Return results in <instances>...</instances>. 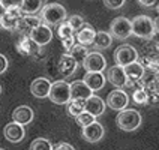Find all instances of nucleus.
Returning <instances> with one entry per match:
<instances>
[{
  "label": "nucleus",
  "mask_w": 159,
  "mask_h": 150,
  "mask_svg": "<svg viewBox=\"0 0 159 150\" xmlns=\"http://www.w3.org/2000/svg\"><path fill=\"white\" fill-rule=\"evenodd\" d=\"M132 35L138 36L141 39H150L152 36L158 33V20H152L147 15H137L131 20Z\"/></svg>",
  "instance_id": "obj_1"
},
{
  "label": "nucleus",
  "mask_w": 159,
  "mask_h": 150,
  "mask_svg": "<svg viewBox=\"0 0 159 150\" xmlns=\"http://www.w3.org/2000/svg\"><path fill=\"white\" fill-rule=\"evenodd\" d=\"M41 21L50 27L59 26L68 18V12L60 3H48L41 9Z\"/></svg>",
  "instance_id": "obj_2"
},
{
  "label": "nucleus",
  "mask_w": 159,
  "mask_h": 150,
  "mask_svg": "<svg viewBox=\"0 0 159 150\" xmlns=\"http://www.w3.org/2000/svg\"><path fill=\"white\" fill-rule=\"evenodd\" d=\"M116 123L117 126L125 131V132H132L137 131L141 125V114L137 111V110H120L119 114L116 117Z\"/></svg>",
  "instance_id": "obj_3"
},
{
  "label": "nucleus",
  "mask_w": 159,
  "mask_h": 150,
  "mask_svg": "<svg viewBox=\"0 0 159 150\" xmlns=\"http://www.w3.org/2000/svg\"><path fill=\"white\" fill-rule=\"evenodd\" d=\"M50 101L57 104V105H65L69 99H71V87L69 83H66L65 80H59L56 83H51V87L48 92Z\"/></svg>",
  "instance_id": "obj_4"
},
{
  "label": "nucleus",
  "mask_w": 159,
  "mask_h": 150,
  "mask_svg": "<svg viewBox=\"0 0 159 150\" xmlns=\"http://www.w3.org/2000/svg\"><path fill=\"white\" fill-rule=\"evenodd\" d=\"M114 60L119 66L125 68L126 65H131V63L138 60V51H137V48H134L132 45L123 44L120 45L119 48H116Z\"/></svg>",
  "instance_id": "obj_5"
},
{
  "label": "nucleus",
  "mask_w": 159,
  "mask_h": 150,
  "mask_svg": "<svg viewBox=\"0 0 159 150\" xmlns=\"http://www.w3.org/2000/svg\"><path fill=\"white\" fill-rule=\"evenodd\" d=\"M110 35L114 36L116 39L123 41L126 38L132 35V29H131V20L126 17H117L111 21L110 24Z\"/></svg>",
  "instance_id": "obj_6"
},
{
  "label": "nucleus",
  "mask_w": 159,
  "mask_h": 150,
  "mask_svg": "<svg viewBox=\"0 0 159 150\" xmlns=\"http://www.w3.org/2000/svg\"><path fill=\"white\" fill-rule=\"evenodd\" d=\"M29 38H30L38 47H45L47 44H50L51 39H53V30H51L50 26L41 23V24H38L36 27L32 29V32L29 33Z\"/></svg>",
  "instance_id": "obj_7"
},
{
  "label": "nucleus",
  "mask_w": 159,
  "mask_h": 150,
  "mask_svg": "<svg viewBox=\"0 0 159 150\" xmlns=\"http://www.w3.org/2000/svg\"><path fill=\"white\" fill-rule=\"evenodd\" d=\"M83 68L87 72H104L107 69L105 57L98 51L87 53V56L83 59Z\"/></svg>",
  "instance_id": "obj_8"
},
{
  "label": "nucleus",
  "mask_w": 159,
  "mask_h": 150,
  "mask_svg": "<svg viewBox=\"0 0 159 150\" xmlns=\"http://www.w3.org/2000/svg\"><path fill=\"white\" fill-rule=\"evenodd\" d=\"M107 105L111 110H116V111H120V110H125L128 104H129V98L126 95V92H123L122 89H116V90H111L107 96Z\"/></svg>",
  "instance_id": "obj_9"
},
{
  "label": "nucleus",
  "mask_w": 159,
  "mask_h": 150,
  "mask_svg": "<svg viewBox=\"0 0 159 150\" xmlns=\"http://www.w3.org/2000/svg\"><path fill=\"white\" fill-rule=\"evenodd\" d=\"M41 18L38 15H23L18 20L17 26L14 29V32L20 36H29V33L32 32V29L36 27L38 24H41Z\"/></svg>",
  "instance_id": "obj_10"
},
{
  "label": "nucleus",
  "mask_w": 159,
  "mask_h": 150,
  "mask_svg": "<svg viewBox=\"0 0 159 150\" xmlns=\"http://www.w3.org/2000/svg\"><path fill=\"white\" fill-rule=\"evenodd\" d=\"M23 15H24V14L21 12V9L20 8L6 9V11L0 15V27L14 32V29H15V26H17L18 20L23 17Z\"/></svg>",
  "instance_id": "obj_11"
},
{
  "label": "nucleus",
  "mask_w": 159,
  "mask_h": 150,
  "mask_svg": "<svg viewBox=\"0 0 159 150\" xmlns=\"http://www.w3.org/2000/svg\"><path fill=\"white\" fill-rule=\"evenodd\" d=\"M107 80H108L110 84H113L116 89L126 87V83H128L125 69L122 68V66H119V65L108 68V71H107Z\"/></svg>",
  "instance_id": "obj_12"
},
{
  "label": "nucleus",
  "mask_w": 159,
  "mask_h": 150,
  "mask_svg": "<svg viewBox=\"0 0 159 150\" xmlns=\"http://www.w3.org/2000/svg\"><path fill=\"white\" fill-rule=\"evenodd\" d=\"M3 135H5V138L11 143H20L24 140V137H26V132H24V128H23V125H18L15 122H11L5 126V129H3Z\"/></svg>",
  "instance_id": "obj_13"
},
{
  "label": "nucleus",
  "mask_w": 159,
  "mask_h": 150,
  "mask_svg": "<svg viewBox=\"0 0 159 150\" xmlns=\"http://www.w3.org/2000/svg\"><path fill=\"white\" fill-rule=\"evenodd\" d=\"M50 87H51V81L45 77H39L32 81L30 84V92L35 98H39V99H44V98H48V92H50Z\"/></svg>",
  "instance_id": "obj_14"
},
{
  "label": "nucleus",
  "mask_w": 159,
  "mask_h": 150,
  "mask_svg": "<svg viewBox=\"0 0 159 150\" xmlns=\"http://www.w3.org/2000/svg\"><path fill=\"white\" fill-rule=\"evenodd\" d=\"M84 111L90 113L95 117L104 114V111H105V101L102 98L96 96V95H90L84 101Z\"/></svg>",
  "instance_id": "obj_15"
},
{
  "label": "nucleus",
  "mask_w": 159,
  "mask_h": 150,
  "mask_svg": "<svg viewBox=\"0 0 159 150\" xmlns=\"http://www.w3.org/2000/svg\"><path fill=\"white\" fill-rule=\"evenodd\" d=\"M104 137V126L98 122L83 126V138L89 143H98Z\"/></svg>",
  "instance_id": "obj_16"
},
{
  "label": "nucleus",
  "mask_w": 159,
  "mask_h": 150,
  "mask_svg": "<svg viewBox=\"0 0 159 150\" xmlns=\"http://www.w3.org/2000/svg\"><path fill=\"white\" fill-rule=\"evenodd\" d=\"M95 35H96L95 29L90 26L89 23H84L81 26V29L75 32V41L80 45H83V47H90V45H93Z\"/></svg>",
  "instance_id": "obj_17"
},
{
  "label": "nucleus",
  "mask_w": 159,
  "mask_h": 150,
  "mask_svg": "<svg viewBox=\"0 0 159 150\" xmlns=\"http://www.w3.org/2000/svg\"><path fill=\"white\" fill-rule=\"evenodd\" d=\"M35 117L33 110L29 105H20L12 111V122H15L18 125H29Z\"/></svg>",
  "instance_id": "obj_18"
},
{
  "label": "nucleus",
  "mask_w": 159,
  "mask_h": 150,
  "mask_svg": "<svg viewBox=\"0 0 159 150\" xmlns=\"http://www.w3.org/2000/svg\"><path fill=\"white\" fill-rule=\"evenodd\" d=\"M123 69H125V74H126V78H128L126 86H134V83L140 81L141 77L144 75V72H146V69L140 65L138 60H137V62H134V63H131V65H126Z\"/></svg>",
  "instance_id": "obj_19"
},
{
  "label": "nucleus",
  "mask_w": 159,
  "mask_h": 150,
  "mask_svg": "<svg viewBox=\"0 0 159 150\" xmlns=\"http://www.w3.org/2000/svg\"><path fill=\"white\" fill-rule=\"evenodd\" d=\"M77 68H78V62L72 57L71 54L65 53L60 57V62H59V71L62 74L65 78H68V77H71L74 72L77 71Z\"/></svg>",
  "instance_id": "obj_20"
},
{
  "label": "nucleus",
  "mask_w": 159,
  "mask_h": 150,
  "mask_svg": "<svg viewBox=\"0 0 159 150\" xmlns=\"http://www.w3.org/2000/svg\"><path fill=\"white\" fill-rule=\"evenodd\" d=\"M71 87V99H83L86 101L90 95H93V92L87 87V84L83 80H75L74 83L69 84Z\"/></svg>",
  "instance_id": "obj_21"
},
{
  "label": "nucleus",
  "mask_w": 159,
  "mask_h": 150,
  "mask_svg": "<svg viewBox=\"0 0 159 150\" xmlns=\"http://www.w3.org/2000/svg\"><path fill=\"white\" fill-rule=\"evenodd\" d=\"M83 81L87 84V87L92 92H98L105 86V77L102 72H86Z\"/></svg>",
  "instance_id": "obj_22"
},
{
  "label": "nucleus",
  "mask_w": 159,
  "mask_h": 150,
  "mask_svg": "<svg viewBox=\"0 0 159 150\" xmlns=\"http://www.w3.org/2000/svg\"><path fill=\"white\" fill-rule=\"evenodd\" d=\"M39 48L41 47H38L29 36H20L17 42V51L23 56H35L39 51Z\"/></svg>",
  "instance_id": "obj_23"
},
{
  "label": "nucleus",
  "mask_w": 159,
  "mask_h": 150,
  "mask_svg": "<svg viewBox=\"0 0 159 150\" xmlns=\"http://www.w3.org/2000/svg\"><path fill=\"white\" fill-rule=\"evenodd\" d=\"M47 5V0H21V12L24 15H38Z\"/></svg>",
  "instance_id": "obj_24"
},
{
  "label": "nucleus",
  "mask_w": 159,
  "mask_h": 150,
  "mask_svg": "<svg viewBox=\"0 0 159 150\" xmlns=\"http://www.w3.org/2000/svg\"><path fill=\"white\" fill-rule=\"evenodd\" d=\"M111 44H113V36L110 35L108 32H96L95 39H93V45L96 48L105 50V48H110Z\"/></svg>",
  "instance_id": "obj_25"
},
{
  "label": "nucleus",
  "mask_w": 159,
  "mask_h": 150,
  "mask_svg": "<svg viewBox=\"0 0 159 150\" xmlns=\"http://www.w3.org/2000/svg\"><path fill=\"white\" fill-rule=\"evenodd\" d=\"M66 105H68V114L72 117H75L84 111V101L83 99H69L66 102Z\"/></svg>",
  "instance_id": "obj_26"
},
{
  "label": "nucleus",
  "mask_w": 159,
  "mask_h": 150,
  "mask_svg": "<svg viewBox=\"0 0 159 150\" xmlns=\"http://www.w3.org/2000/svg\"><path fill=\"white\" fill-rule=\"evenodd\" d=\"M57 35L60 39H66V38H71V36L75 35V30L72 29V26L65 20L62 21L59 26H57Z\"/></svg>",
  "instance_id": "obj_27"
},
{
  "label": "nucleus",
  "mask_w": 159,
  "mask_h": 150,
  "mask_svg": "<svg viewBox=\"0 0 159 150\" xmlns=\"http://www.w3.org/2000/svg\"><path fill=\"white\" fill-rule=\"evenodd\" d=\"M87 53H89L87 47H83V45H80V44H75L68 54H71L77 62H83V59L87 56Z\"/></svg>",
  "instance_id": "obj_28"
},
{
  "label": "nucleus",
  "mask_w": 159,
  "mask_h": 150,
  "mask_svg": "<svg viewBox=\"0 0 159 150\" xmlns=\"http://www.w3.org/2000/svg\"><path fill=\"white\" fill-rule=\"evenodd\" d=\"M30 150H53V144L47 138H36L30 144Z\"/></svg>",
  "instance_id": "obj_29"
},
{
  "label": "nucleus",
  "mask_w": 159,
  "mask_h": 150,
  "mask_svg": "<svg viewBox=\"0 0 159 150\" xmlns=\"http://www.w3.org/2000/svg\"><path fill=\"white\" fill-rule=\"evenodd\" d=\"M132 99H134V102H135V104H138V105H144V104H147V102H149V93H147L144 89L138 87L137 90H134Z\"/></svg>",
  "instance_id": "obj_30"
},
{
  "label": "nucleus",
  "mask_w": 159,
  "mask_h": 150,
  "mask_svg": "<svg viewBox=\"0 0 159 150\" xmlns=\"http://www.w3.org/2000/svg\"><path fill=\"white\" fill-rule=\"evenodd\" d=\"M75 119H77V123L83 128V126H87V125L93 123V122H96V117L95 116H92L90 113L87 111H83V113H80L78 116H75Z\"/></svg>",
  "instance_id": "obj_31"
},
{
  "label": "nucleus",
  "mask_w": 159,
  "mask_h": 150,
  "mask_svg": "<svg viewBox=\"0 0 159 150\" xmlns=\"http://www.w3.org/2000/svg\"><path fill=\"white\" fill-rule=\"evenodd\" d=\"M66 21L71 24L72 29H74L75 32H77V30H80V29H81V26L86 23V21H84V18L81 17V15H72V17H69Z\"/></svg>",
  "instance_id": "obj_32"
},
{
  "label": "nucleus",
  "mask_w": 159,
  "mask_h": 150,
  "mask_svg": "<svg viewBox=\"0 0 159 150\" xmlns=\"http://www.w3.org/2000/svg\"><path fill=\"white\" fill-rule=\"evenodd\" d=\"M21 6V0H0V8L2 9H12L20 8Z\"/></svg>",
  "instance_id": "obj_33"
},
{
  "label": "nucleus",
  "mask_w": 159,
  "mask_h": 150,
  "mask_svg": "<svg viewBox=\"0 0 159 150\" xmlns=\"http://www.w3.org/2000/svg\"><path fill=\"white\" fill-rule=\"evenodd\" d=\"M126 3V0H104V5L108 9H120Z\"/></svg>",
  "instance_id": "obj_34"
},
{
  "label": "nucleus",
  "mask_w": 159,
  "mask_h": 150,
  "mask_svg": "<svg viewBox=\"0 0 159 150\" xmlns=\"http://www.w3.org/2000/svg\"><path fill=\"white\" fill-rule=\"evenodd\" d=\"M75 44H77V41H75V35L71 36V38H66V39H62V45H63L65 53H69V51H71V48Z\"/></svg>",
  "instance_id": "obj_35"
},
{
  "label": "nucleus",
  "mask_w": 159,
  "mask_h": 150,
  "mask_svg": "<svg viewBox=\"0 0 159 150\" xmlns=\"http://www.w3.org/2000/svg\"><path fill=\"white\" fill-rule=\"evenodd\" d=\"M138 2V5L143 6V8H153V6H156V3H158V0H137Z\"/></svg>",
  "instance_id": "obj_36"
},
{
  "label": "nucleus",
  "mask_w": 159,
  "mask_h": 150,
  "mask_svg": "<svg viewBox=\"0 0 159 150\" xmlns=\"http://www.w3.org/2000/svg\"><path fill=\"white\" fill-rule=\"evenodd\" d=\"M8 59H6V56H3V54H0V75L3 74V72L8 69Z\"/></svg>",
  "instance_id": "obj_37"
},
{
  "label": "nucleus",
  "mask_w": 159,
  "mask_h": 150,
  "mask_svg": "<svg viewBox=\"0 0 159 150\" xmlns=\"http://www.w3.org/2000/svg\"><path fill=\"white\" fill-rule=\"evenodd\" d=\"M53 150H75L69 143H59L53 147Z\"/></svg>",
  "instance_id": "obj_38"
},
{
  "label": "nucleus",
  "mask_w": 159,
  "mask_h": 150,
  "mask_svg": "<svg viewBox=\"0 0 159 150\" xmlns=\"http://www.w3.org/2000/svg\"><path fill=\"white\" fill-rule=\"evenodd\" d=\"M0 93H2V86H0Z\"/></svg>",
  "instance_id": "obj_39"
},
{
  "label": "nucleus",
  "mask_w": 159,
  "mask_h": 150,
  "mask_svg": "<svg viewBox=\"0 0 159 150\" xmlns=\"http://www.w3.org/2000/svg\"><path fill=\"white\" fill-rule=\"evenodd\" d=\"M0 150H3V149H0Z\"/></svg>",
  "instance_id": "obj_40"
}]
</instances>
